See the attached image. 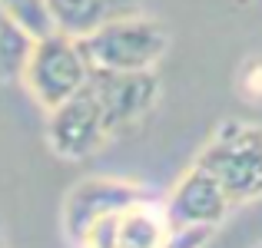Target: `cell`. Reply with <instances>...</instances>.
<instances>
[{
    "label": "cell",
    "mask_w": 262,
    "mask_h": 248,
    "mask_svg": "<svg viewBox=\"0 0 262 248\" xmlns=\"http://www.w3.org/2000/svg\"><path fill=\"white\" fill-rule=\"evenodd\" d=\"M113 139L110 119L96 96L83 86L70 100L47 109V146L63 162H83Z\"/></svg>",
    "instance_id": "4"
},
{
    "label": "cell",
    "mask_w": 262,
    "mask_h": 248,
    "mask_svg": "<svg viewBox=\"0 0 262 248\" xmlns=\"http://www.w3.org/2000/svg\"><path fill=\"white\" fill-rule=\"evenodd\" d=\"M0 248H10V245H7V235H4V229H0Z\"/></svg>",
    "instance_id": "12"
},
{
    "label": "cell",
    "mask_w": 262,
    "mask_h": 248,
    "mask_svg": "<svg viewBox=\"0 0 262 248\" xmlns=\"http://www.w3.org/2000/svg\"><path fill=\"white\" fill-rule=\"evenodd\" d=\"M90 60L77 37H67L60 30H50L47 37H37L30 46V57L24 63V86L43 109H53L57 103L70 100L73 93L86 86Z\"/></svg>",
    "instance_id": "3"
},
{
    "label": "cell",
    "mask_w": 262,
    "mask_h": 248,
    "mask_svg": "<svg viewBox=\"0 0 262 248\" xmlns=\"http://www.w3.org/2000/svg\"><path fill=\"white\" fill-rule=\"evenodd\" d=\"M156 195L146 185L126 182V179H110V176H90L80 179L63 199V232L73 245L83 235L90 225L103 215H113V212H123L129 205L143 202V199Z\"/></svg>",
    "instance_id": "6"
},
{
    "label": "cell",
    "mask_w": 262,
    "mask_h": 248,
    "mask_svg": "<svg viewBox=\"0 0 262 248\" xmlns=\"http://www.w3.org/2000/svg\"><path fill=\"white\" fill-rule=\"evenodd\" d=\"M249 4H262V0H249Z\"/></svg>",
    "instance_id": "13"
},
{
    "label": "cell",
    "mask_w": 262,
    "mask_h": 248,
    "mask_svg": "<svg viewBox=\"0 0 262 248\" xmlns=\"http://www.w3.org/2000/svg\"><path fill=\"white\" fill-rule=\"evenodd\" d=\"M0 10H4L13 23L24 27L33 40H37V37H47V33L53 30V20H50V7H47V0H0Z\"/></svg>",
    "instance_id": "11"
},
{
    "label": "cell",
    "mask_w": 262,
    "mask_h": 248,
    "mask_svg": "<svg viewBox=\"0 0 262 248\" xmlns=\"http://www.w3.org/2000/svg\"><path fill=\"white\" fill-rule=\"evenodd\" d=\"M86 89L96 96V103L103 106L110 119L113 136L136 129L146 122V116L156 109L160 103V77L156 70H143V73H116V70H90Z\"/></svg>",
    "instance_id": "5"
},
{
    "label": "cell",
    "mask_w": 262,
    "mask_h": 248,
    "mask_svg": "<svg viewBox=\"0 0 262 248\" xmlns=\"http://www.w3.org/2000/svg\"><path fill=\"white\" fill-rule=\"evenodd\" d=\"M50 7L53 30L67 33V37L83 40L93 30L113 23V20L133 17L140 13V0H47Z\"/></svg>",
    "instance_id": "8"
},
{
    "label": "cell",
    "mask_w": 262,
    "mask_h": 248,
    "mask_svg": "<svg viewBox=\"0 0 262 248\" xmlns=\"http://www.w3.org/2000/svg\"><path fill=\"white\" fill-rule=\"evenodd\" d=\"M30 46H33V37L0 10V83L20 80L24 63L30 57Z\"/></svg>",
    "instance_id": "10"
},
{
    "label": "cell",
    "mask_w": 262,
    "mask_h": 248,
    "mask_svg": "<svg viewBox=\"0 0 262 248\" xmlns=\"http://www.w3.org/2000/svg\"><path fill=\"white\" fill-rule=\"evenodd\" d=\"M196 165H203L223 185L232 205L262 199V126L226 119L199 149Z\"/></svg>",
    "instance_id": "1"
},
{
    "label": "cell",
    "mask_w": 262,
    "mask_h": 248,
    "mask_svg": "<svg viewBox=\"0 0 262 248\" xmlns=\"http://www.w3.org/2000/svg\"><path fill=\"white\" fill-rule=\"evenodd\" d=\"M86 50L90 66L96 70H116V73H143L156 70L160 60L169 50V30L153 17H133L113 20V23L93 30L90 37L80 40Z\"/></svg>",
    "instance_id": "2"
},
{
    "label": "cell",
    "mask_w": 262,
    "mask_h": 248,
    "mask_svg": "<svg viewBox=\"0 0 262 248\" xmlns=\"http://www.w3.org/2000/svg\"><path fill=\"white\" fill-rule=\"evenodd\" d=\"M236 209L229 202V195L223 192V185L203 169V165L192 162L183 172V179L176 182V189L166 199V215L173 222V229H216L226 222V215Z\"/></svg>",
    "instance_id": "7"
},
{
    "label": "cell",
    "mask_w": 262,
    "mask_h": 248,
    "mask_svg": "<svg viewBox=\"0 0 262 248\" xmlns=\"http://www.w3.org/2000/svg\"><path fill=\"white\" fill-rule=\"evenodd\" d=\"M169 235L173 222L160 195L143 199L120 215V248H163Z\"/></svg>",
    "instance_id": "9"
},
{
    "label": "cell",
    "mask_w": 262,
    "mask_h": 248,
    "mask_svg": "<svg viewBox=\"0 0 262 248\" xmlns=\"http://www.w3.org/2000/svg\"><path fill=\"white\" fill-rule=\"evenodd\" d=\"M252 248H262V242H259V245H252Z\"/></svg>",
    "instance_id": "14"
}]
</instances>
